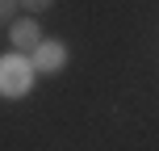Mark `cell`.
<instances>
[{"instance_id":"obj_1","label":"cell","mask_w":159,"mask_h":151,"mask_svg":"<svg viewBox=\"0 0 159 151\" xmlns=\"http://www.w3.org/2000/svg\"><path fill=\"white\" fill-rule=\"evenodd\" d=\"M30 88H34V63L25 55H17V50H8V55L0 59V97L17 101V97H25Z\"/></svg>"},{"instance_id":"obj_2","label":"cell","mask_w":159,"mask_h":151,"mask_svg":"<svg viewBox=\"0 0 159 151\" xmlns=\"http://www.w3.org/2000/svg\"><path fill=\"white\" fill-rule=\"evenodd\" d=\"M30 63H34V72L55 76V72H63V63H67V46H63L59 38H42L38 50L30 55Z\"/></svg>"},{"instance_id":"obj_3","label":"cell","mask_w":159,"mask_h":151,"mask_svg":"<svg viewBox=\"0 0 159 151\" xmlns=\"http://www.w3.org/2000/svg\"><path fill=\"white\" fill-rule=\"evenodd\" d=\"M8 38H13V50H17V55H34L38 42H42V30H38L34 17H17V21L8 25Z\"/></svg>"},{"instance_id":"obj_4","label":"cell","mask_w":159,"mask_h":151,"mask_svg":"<svg viewBox=\"0 0 159 151\" xmlns=\"http://www.w3.org/2000/svg\"><path fill=\"white\" fill-rule=\"evenodd\" d=\"M13 8H17V0H0V25H13V21H17Z\"/></svg>"},{"instance_id":"obj_5","label":"cell","mask_w":159,"mask_h":151,"mask_svg":"<svg viewBox=\"0 0 159 151\" xmlns=\"http://www.w3.org/2000/svg\"><path fill=\"white\" fill-rule=\"evenodd\" d=\"M17 4H21V8H30V13H42V8H50L55 0H17Z\"/></svg>"}]
</instances>
